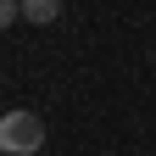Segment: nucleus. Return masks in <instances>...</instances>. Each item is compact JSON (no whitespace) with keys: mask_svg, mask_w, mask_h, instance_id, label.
I'll return each instance as SVG.
<instances>
[{"mask_svg":"<svg viewBox=\"0 0 156 156\" xmlns=\"http://www.w3.org/2000/svg\"><path fill=\"white\" fill-rule=\"evenodd\" d=\"M56 17H62V0H23V23L45 28V23H56Z\"/></svg>","mask_w":156,"mask_h":156,"instance_id":"2","label":"nucleus"},{"mask_svg":"<svg viewBox=\"0 0 156 156\" xmlns=\"http://www.w3.org/2000/svg\"><path fill=\"white\" fill-rule=\"evenodd\" d=\"M0 156H6V151H0Z\"/></svg>","mask_w":156,"mask_h":156,"instance_id":"4","label":"nucleus"},{"mask_svg":"<svg viewBox=\"0 0 156 156\" xmlns=\"http://www.w3.org/2000/svg\"><path fill=\"white\" fill-rule=\"evenodd\" d=\"M17 17H23V0H0V28H11Z\"/></svg>","mask_w":156,"mask_h":156,"instance_id":"3","label":"nucleus"},{"mask_svg":"<svg viewBox=\"0 0 156 156\" xmlns=\"http://www.w3.org/2000/svg\"><path fill=\"white\" fill-rule=\"evenodd\" d=\"M45 145V123H39V112H0V151L6 156H34Z\"/></svg>","mask_w":156,"mask_h":156,"instance_id":"1","label":"nucleus"}]
</instances>
